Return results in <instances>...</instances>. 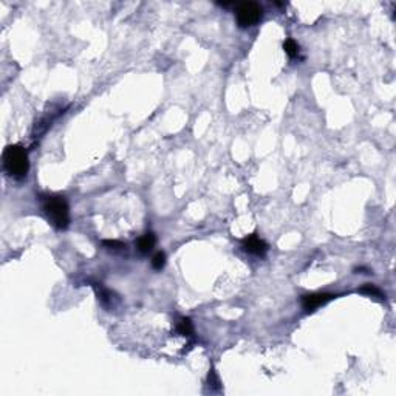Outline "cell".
<instances>
[{"label": "cell", "mask_w": 396, "mask_h": 396, "mask_svg": "<svg viewBox=\"0 0 396 396\" xmlns=\"http://www.w3.org/2000/svg\"><path fill=\"white\" fill-rule=\"evenodd\" d=\"M4 167L8 172V175L13 178H23L27 177L28 169H30V161L28 155L25 152L22 145L13 144L8 145L4 152Z\"/></svg>", "instance_id": "1"}, {"label": "cell", "mask_w": 396, "mask_h": 396, "mask_svg": "<svg viewBox=\"0 0 396 396\" xmlns=\"http://www.w3.org/2000/svg\"><path fill=\"white\" fill-rule=\"evenodd\" d=\"M43 212L49 223L58 228L65 229L70 225V209L68 203L61 195H49L43 200Z\"/></svg>", "instance_id": "2"}, {"label": "cell", "mask_w": 396, "mask_h": 396, "mask_svg": "<svg viewBox=\"0 0 396 396\" xmlns=\"http://www.w3.org/2000/svg\"><path fill=\"white\" fill-rule=\"evenodd\" d=\"M237 22L241 28H247L256 25L262 17V8L254 2H243L237 7Z\"/></svg>", "instance_id": "3"}, {"label": "cell", "mask_w": 396, "mask_h": 396, "mask_svg": "<svg viewBox=\"0 0 396 396\" xmlns=\"http://www.w3.org/2000/svg\"><path fill=\"white\" fill-rule=\"evenodd\" d=\"M331 299H334L333 294H327V292H316V294H305L302 295V307L305 311H314L316 308L325 305L327 302H330Z\"/></svg>", "instance_id": "4"}, {"label": "cell", "mask_w": 396, "mask_h": 396, "mask_svg": "<svg viewBox=\"0 0 396 396\" xmlns=\"http://www.w3.org/2000/svg\"><path fill=\"white\" fill-rule=\"evenodd\" d=\"M243 250L250 254H254V256H265L266 251H268V244L265 240H262L257 234H253V235H247L244 240H243Z\"/></svg>", "instance_id": "5"}, {"label": "cell", "mask_w": 396, "mask_h": 396, "mask_svg": "<svg viewBox=\"0 0 396 396\" xmlns=\"http://www.w3.org/2000/svg\"><path fill=\"white\" fill-rule=\"evenodd\" d=\"M155 243H157V237L154 232H147L144 234L142 237L138 238L136 241V247H138V251L141 254H148L151 253L154 247H155Z\"/></svg>", "instance_id": "6"}, {"label": "cell", "mask_w": 396, "mask_h": 396, "mask_svg": "<svg viewBox=\"0 0 396 396\" xmlns=\"http://www.w3.org/2000/svg\"><path fill=\"white\" fill-rule=\"evenodd\" d=\"M177 330L181 336H190L193 333V327H192V322L190 319L187 317H181L180 322H178V325H177Z\"/></svg>", "instance_id": "7"}, {"label": "cell", "mask_w": 396, "mask_h": 396, "mask_svg": "<svg viewBox=\"0 0 396 396\" xmlns=\"http://www.w3.org/2000/svg\"><path fill=\"white\" fill-rule=\"evenodd\" d=\"M283 49L289 58H295L297 53H299V43L292 39H286L285 43H283Z\"/></svg>", "instance_id": "8"}, {"label": "cell", "mask_w": 396, "mask_h": 396, "mask_svg": "<svg viewBox=\"0 0 396 396\" xmlns=\"http://www.w3.org/2000/svg\"><path fill=\"white\" fill-rule=\"evenodd\" d=\"M166 265V254L164 253H157L152 259V266L157 269V271H161Z\"/></svg>", "instance_id": "9"}, {"label": "cell", "mask_w": 396, "mask_h": 396, "mask_svg": "<svg viewBox=\"0 0 396 396\" xmlns=\"http://www.w3.org/2000/svg\"><path fill=\"white\" fill-rule=\"evenodd\" d=\"M359 292H362V294H368V295H376V297H381V295H382V292H381L375 285H370V283L364 285V286L359 289Z\"/></svg>", "instance_id": "10"}, {"label": "cell", "mask_w": 396, "mask_h": 396, "mask_svg": "<svg viewBox=\"0 0 396 396\" xmlns=\"http://www.w3.org/2000/svg\"><path fill=\"white\" fill-rule=\"evenodd\" d=\"M104 246H107L109 250H122V247H126V244L121 241H116V240H106Z\"/></svg>", "instance_id": "11"}]
</instances>
